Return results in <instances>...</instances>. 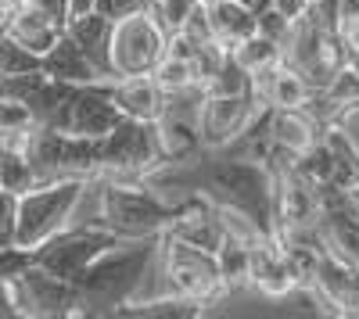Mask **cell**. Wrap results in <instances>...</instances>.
Returning a JSON list of instances; mask_svg holds the SVG:
<instances>
[{"instance_id": "17", "label": "cell", "mask_w": 359, "mask_h": 319, "mask_svg": "<svg viewBox=\"0 0 359 319\" xmlns=\"http://www.w3.org/2000/svg\"><path fill=\"white\" fill-rule=\"evenodd\" d=\"M104 94L118 104V111L126 119H140V122H158V115L165 108V90L155 79V72L147 76H115L104 79Z\"/></svg>"}, {"instance_id": "16", "label": "cell", "mask_w": 359, "mask_h": 319, "mask_svg": "<svg viewBox=\"0 0 359 319\" xmlns=\"http://www.w3.org/2000/svg\"><path fill=\"white\" fill-rule=\"evenodd\" d=\"M323 122L309 108H273L269 133H273V158H302L323 140Z\"/></svg>"}, {"instance_id": "28", "label": "cell", "mask_w": 359, "mask_h": 319, "mask_svg": "<svg viewBox=\"0 0 359 319\" xmlns=\"http://www.w3.org/2000/svg\"><path fill=\"white\" fill-rule=\"evenodd\" d=\"M252 86H255V76L241 65V62H237V57L230 54L226 57V65L212 76V79H208V86H205V94L208 97H223V94H245V90H252Z\"/></svg>"}, {"instance_id": "3", "label": "cell", "mask_w": 359, "mask_h": 319, "mask_svg": "<svg viewBox=\"0 0 359 319\" xmlns=\"http://www.w3.org/2000/svg\"><path fill=\"white\" fill-rule=\"evenodd\" d=\"M162 237H133L104 251L76 276V316H118L137 302L155 266Z\"/></svg>"}, {"instance_id": "12", "label": "cell", "mask_w": 359, "mask_h": 319, "mask_svg": "<svg viewBox=\"0 0 359 319\" xmlns=\"http://www.w3.org/2000/svg\"><path fill=\"white\" fill-rule=\"evenodd\" d=\"M320 229L331 251L359 266V190L323 183L320 187Z\"/></svg>"}, {"instance_id": "15", "label": "cell", "mask_w": 359, "mask_h": 319, "mask_svg": "<svg viewBox=\"0 0 359 319\" xmlns=\"http://www.w3.org/2000/svg\"><path fill=\"white\" fill-rule=\"evenodd\" d=\"M123 119H126V115L118 111V104L104 94V86L94 83V86H79L76 97L65 108V115H62V122H57L54 129L72 133V136H94V140H101Z\"/></svg>"}, {"instance_id": "8", "label": "cell", "mask_w": 359, "mask_h": 319, "mask_svg": "<svg viewBox=\"0 0 359 319\" xmlns=\"http://www.w3.org/2000/svg\"><path fill=\"white\" fill-rule=\"evenodd\" d=\"M158 165H165V151L155 122L123 119L101 136V180H144Z\"/></svg>"}, {"instance_id": "31", "label": "cell", "mask_w": 359, "mask_h": 319, "mask_svg": "<svg viewBox=\"0 0 359 319\" xmlns=\"http://www.w3.org/2000/svg\"><path fill=\"white\" fill-rule=\"evenodd\" d=\"M198 8H201V0H151V11L158 15V22H162V29L169 36L184 33Z\"/></svg>"}, {"instance_id": "11", "label": "cell", "mask_w": 359, "mask_h": 319, "mask_svg": "<svg viewBox=\"0 0 359 319\" xmlns=\"http://www.w3.org/2000/svg\"><path fill=\"white\" fill-rule=\"evenodd\" d=\"M205 86H184V90H169L165 94V108L158 115V140L165 151V165L169 162H187L194 155L205 151L201 143V111H205Z\"/></svg>"}, {"instance_id": "13", "label": "cell", "mask_w": 359, "mask_h": 319, "mask_svg": "<svg viewBox=\"0 0 359 319\" xmlns=\"http://www.w3.org/2000/svg\"><path fill=\"white\" fill-rule=\"evenodd\" d=\"M266 104L259 101L255 86L245 94H223V97H208L205 101V111H201V143L205 151H219L226 143H233L241 136L252 119L262 111Z\"/></svg>"}, {"instance_id": "35", "label": "cell", "mask_w": 359, "mask_h": 319, "mask_svg": "<svg viewBox=\"0 0 359 319\" xmlns=\"http://www.w3.org/2000/svg\"><path fill=\"white\" fill-rule=\"evenodd\" d=\"M313 4H316V0H273V8H277L280 15H287L291 22H298Z\"/></svg>"}, {"instance_id": "14", "label": "cell", "mask_w": 359, "mask_h": 319, "mask_svg": "<svg viewBox=\"0 0 359 319\" xmlns=\"http://www.w3.org/2000/svg\"><path fill=\"white\" fill-rule=\"evenodd\" d=\"M309 298L331 316H359V266L327 248L309 287Z\"/></svg>"}, {"instance_id": "38", "label": "cell", "mask_w": 359, "mask_h": 319, "mask_svg": "<svg viewBox=\"0 0 359 319\" xmlns=\"http://www.w3.org/2000/svg\"><path fill=\"white\" fill-rule=\"evenodd\" d=\"M245 4H248V8L255 11V15H262L266 8H273V0H245Z\"/></svg>"}, {"instance_id": "6", "label": "cell", "mask_w": 359, "mask_h": 319, "mask_svg": "<svg viewBox=\"0 0 359 319\" xmlns=\"http://www.w3.org/2000/svg\"><path fill=\"white\" fill-rule=\"evenodd\" d=\"M90 180H57V183H40L29 194H18V248H40L54 234L72 226L76 205ZM11 244V248H15Z\"/></svg>"}, {"instance_id": "30", "label": "cell", "mask_w": 359, "mask_h": 319, "mask_svg": "<svg viewBox=\"0 0 359 319\" xmlns=\"http://www.w3.org/2000/svg\"><path fill=\"white\" fill-rule=\"evenodd\" d=\"M291 165H294L298 176L309 180V183H316V187L334 183V158H331V151H327V143H323V140L316 143L313 151H306L302 158H294Z\"/></svg>"}, {"instance_id": "9", "label": "cell", "mask_w": 359, "mask_h": 319, "mask_svg": "<svg viewBox=\"0 0 359 319\" xmlns=\"http://www.w3.org/2000/svg\"><path fill=\"white\" fill-rule=\"evenodd\" d=\"M169 50V33L162 29L151 4L118 18L111 29V69L115 76H147Z\"/></svg>"}, {"instance_id": "24", "label": "cell", "mask_w": 359, "mask_h": 319, "mask_svg": "<svg viewBox=\"0 0 359 319\" xmlns=\"http://www.w3.org/2000/svg\"><path fill=\"white\" fill-rule=\"evenodd\" d=\"M0 187L11 194H29L33 187H40V176L29 155L15 143H0Z\"/></svg>"}, {"instance_id": "26", "label": "cell", "mask_w": 359, "mask_h": 319, "mask_svg": "<svg viewBox=\"0 0 359 319\" xmlns=\"http://www.w3.org/2000/svg\"><path fill=\"white\" fill-rule=\"evenodd\" d=\"M219 273H223V283L226 291H241L248 287V276H252V241H241V237H226V244L219 248Z\"/></svg>"}, {"instance_id": "29", "label": "cell", "mask_w": 359, "mask_h": 319, "mask_svg": "<svg viewBox=\"0 0 359 319\" xmlns=\"http://www.w3.org/2000/svg\"><path fill=\"white\" fill-rule=\"evenodd\" d=\"M43 54H33L11 36H0V76H22V72H40Z\"/></svg>"}, {"instance_id": "23", "label": "cell", "mask_w": 359, "mask_h": 319, "mask_svg": "<svg viewBox=\"0 0 359 319\" xmlns=\"http://www.w3.org/2000/svg\"><path fill=\"white\" fill-rule=\"evenodd\" d=\"M323 143L334 158V183L338 187H359V148L345 133V122H331L323 129Z\"/></svg>"}, {"instance_id": "2", "label": "cell", "mask_w": 359, "mask_h": 319, "mask_svg": "<svg viewBox=\"0 0 359 319\" xmlns=\"http://www.w3.org/2000/svg\"><path fill=\"white\" fill-rule=\"evenodd\" d=\"M187 201H172L144 180H90L72 222L108 226L118 237H162L184 215Z\"/></svg>"}, {"instance_id": "37", "label": "cell", "mask_w": 359, "mask_h": 319, "mask_svg": "<svg viewBox=\"0 0 359 319\" xmlns=\"http://www.w3.org/2000/svg\"><path fill=\"white\" fill-rule=\"evenodd\" d=\"M97 8V0H72V18L76 15H86V11H94Z\"/></svg>"}, {"instance_id": "5", "label": "cell", "mask_w": 359, "mask_h": 319, "mask_svg": "<svg viewBox=\"0 0 359 319\" xmlns=\"http://www.w3.org/2000/svg\"><path fill=\"white\" fill-rule=\"evenodd\" d=\"M29 155L40 183L57 180H101V140L72 136L62 129L36 126L22 143H15Z\"/></svg>"}, {"instance_id": "10", "label": "cell", "mask_w": 359, "mask_h": 319, "mask_svg": "<svg viewBox=\"0 0 359 319\" xmlns=\"http://www.w3.org/2000/svg\"><path fill=\"white\" fill-rule=\"evenodd\" d=\"M123 241L126 237L111 234L108 226H79V222H72V226L62 229V234H54L47 244L33 248V255H36V266L50 269L54 276L76 280L90 262H97L104 251H111Z\"/></svg>"}, {"instance_id": "1", "label": "cell", "mask_w": 359, "mask_h": 319, "mask_svg": "<svg viewBox=\"0 0 359 319\" xmlns=\"http://www.w3.org/2000/svg\"><path fill=\"white\" fill-rule=\"evenodd\" d=\"M144 183H151L172 201L205 197L219 208L248 215L262 234L277 237L273 219V165L255 158H233L223 151H201L187 162H169L147 172Z\"/></svg>"}, {"instance_id": "20", "label": "cell", "mask_w": 359, "mask_h": 319, "mask_svg": "<svg viewBox=\"0 0 359 319\" xmlns=\"http://www.w3.org/2000/svg\"><path fill=\"white\" fill-rule=\"evenodd\" d=\"M62 33L65 29L57 25L50 15H43L33 0L18 11V15H11V18H0V36H11V40H18L22 47H29L33 54H47L57 40H62Z\"/></svg>"}, {"instance_id": "27", "label": "cell", "mask_w": 359, "mask_h": 319, "mask_svg": "<svg viewBox=\"0 0 359 319\" xmlns=\"http://www.w3.org/2000/svg\"><path fill=\"white\" fill-rule=\"evenodd\" d=\"M205 305H194V302H180V298H155V302H137V305H126L123 319H194L201 316Z\"/></svg>"}, {"instance_id": "39", "label": "cell", "mask_w": 359, "mask_h": 319, "mask_svg": "<svg viewBox=\"0 0 359 319\" xmlns=\"http://www.w3.org/2000/svg\"><path fill=\"white\" fill-rule=\"evenodd\" d=\"M355 190H359V187H355Z\"/></svg>"}, {"instance_id": "34", "label": "cell", "mask_w": 359, "mask_h": 319, "mask_svg": "<svg viewBox=\"0 0 359 319\" xmlns=\"http://www.w3.org/2000/svg\"><path fill=\"white\" fill-rule=\"evenodd\" d=\"M147 4H151V0H97V11L108 15L111 22H118V18H126V15L147 8Z\"/></svg>"}, {"instance_id": "21", "label": "cell", "mask_w": 359, "mask_h": 319, "mask_svg": "<svg viewBox=\"0 0 359 319\" xmlns=\"http://www.w3.org/2000/svg\"><path fill=\"white\" fill-rule=\"evenodd\" d=\"M111 29H115V22L108 15H101L97 8L86 11V15H76L69 22V29H65V33L90 54V62H94L108 79H115V69H111Z\"/></svg>"}, {"instance_id": "22", "label": "cell", "mask_w": 359, "mask_h": 319, "mask_svg": "<svg viewBox=\"0 0 359 319\" xmlns=\"http://www.w3.org/2000/svg\"><path fill=\"white\" fill-rule=\"evenodd\" d=\"M205 11H208L212 33L223 47H237L259 29V15L245 0H205Z\"/></svg>"}, {"instance_id": "7", "label": "cell", "mask_w": 359, "mask_h": 319, "mask_svg": "<svg viewBox=\"0 0 359 319\" xmlns=\"http://www.w3.org/2000/svg\"><path fill=\"white\" fill-rule=\"evenodd\" d=\"M0 305H4V316L72 319L76 316V280H62L33 262L18 276H0Z\"/></svg>"}, {"instance_id": "36", "label": "cell", "mask_w": 359, "mask_h": 319, "mask_svg": "<svg viewBox=\"0 0 359 319\" xmlns=\"http://www.w3.org/2000/svg\"><path fill=\"white\" fill-rule=\"evenodd\" d=\"M25 4H29V0H0V18H11V15H18Z\"/></svg>"}, {"instance_id": "33", "label": "cell", "mask_w": 359, "mask_h": 319, "mask_svg": "<svg viewBox=\"0 0 359 319\" xmlns=\"http://www.w3.org/2000/svg\"><path fill=\"white\" fill-rule=\"evenodd\" d=\"M287 29H291V18H287V15H280L277 8H266V11L259 15V33H266V36H273V40H280V43H284Z\"/></svg>"}, {"instance_id": "18", "label": "cell", "mask_w": 359, "mask_h": 319, "mask_svg": "<svg viewBox=\"0 0 359 319\" xmlns=\"http://www.w3.org/2000/svg\"><path fill=\"white\" fill-rule=\"evenodd\" d=\"M255 94L266 108H306L309 97L316 94V86L287 62L269 65L266 72L255 76Z\"/></svg>"}, {"instance_id": "19", "label": "cell", "mask_w": 359, "mask_h": 319, "mask_svg": "<svg viewBox=\"0 0 359 319\" xmlns=\"http://www.w3.org/2000/svg\"><path fill=\"white\" fill-rule=\"evenodd\" d=\"M43 72L50 79H62V83H76V86H94V83H104L108 76L90 62V54L69 36L62 33V40H57L47 54H43Z\"/></svg>"}, {"instance_id": "4", "label": "cell", "mask_w": 359, "mask_h": 319, "mask_svg": "<svg viewBox=\"0 0 359 319\" xmlns=\"http://www.w3.org/2000/svg\"><path fill=\"white\" fill-rule=\"evenodd\" d=\"M226 291L223 273H219V255L194 248L172 234H162V248L155 255V266L147 273V283L140 287L137 302H155V298H180L194 305H212ZM130 302V305H137Z\"/></svg>"}, {"instance_id": "32", "label": "cell", "mask_w": 359, "mask_h": 319, "mask_svg": "<svg viewBox=\"0 0 359 319\" xmlns=\"http://www.w3.org/2000/svg\"><path fill=\"white\" fill-rule=\"evenodd\" d=\"M18 237V194L0 190V248H11Z\"/></svg>"}, {"instance_id": "25", "label": "cell", "mask_w": 359, "mask_h": 319, "mask_svg": "<svg viewBox=\"0 0 359 319\" xmlns=\"http://www.w3.org/2000/svg\"><path fill=\"white\" fill-rule=\"evenodd\" d=\"M230 54L241 62L252 76H259V72H266L269 65H277V62H284V43L280 40H273V36H266V33H255L248 36V40H241L237 47H230Z\"/></svg>"}]
</instances>
